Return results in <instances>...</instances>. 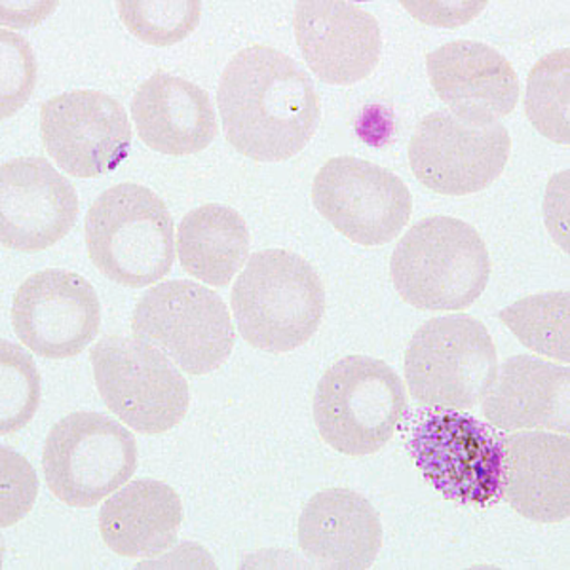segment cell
I'll use <instances>...</instances> for the list:
<instances>
[{
    "instance_id": "1",
    "label": "cell",
    "mask_w": 570,
    "mask_h": 570,
    "mask_svg": "<svg viewBox=\"0 0 570 570\" xmlns=\"http://www.w3.org/2000/svg\"><path fill=\"white\" fill-rule=\"evenodd\" d=\"M223 130L255 163H284L311 141L322 105L308 72L271 46H249L228 61L217 88Z\"/></svg>"
},
{
    "instance_id": "2",
    "label": "cell",
    "mask_w": 570,
    "mask_h": 570,
    "mask_svg": "<svg viewBox=\"0 0 570 570\" xmlns=\"http://www.w3.org/2000/svg\"><path fill=\"white\" fill-rule=\"evenodd\" d=\"M230 308L242 337L255 348L297 351L324 320V284L297 253L265 249L252 255L234 282Z\"/></svg>"
},
{
    "instance_id": "3",
    "label": "cell",
    "mask_w": 570,
    "mask_h": 570,
    "mask_svg": "<svg viewBox=\"0 0 570 570\" xmlns=\"http://www.w3.org/2000/svg\"><path fill=\"white\" fill-rule=\"evenodd\" d=\"M395 292L421 311H464L485 292L491 259L464 220L434 215L409 228L390 261Z\"/></svg>"
},
{
    "instance_id": "4",
    "label": "cell",
    "mask_w": 570,
    "mask_h": 570,
    "mask_svg": "<svg viewBox=\"0 0 570 570\" xmlns=\"http://www.w3.org/2000/svg\"><path fill=\"white\" fill-rule=\"evenodd\" d=\"M85 234L91 263L124 287L160 282L176 261V225L168 206L142 185L107 188L88 209Z\"/></svg>"
},
{
    "instance_id": "5",
    "label": "cell",
    "mask_w": 570,
    "mask_h": 570,
    "mask_svg": "<svg viewBox=\"0 0 570 570\" xmlns=\"http://www.w3.org/2000/svg\"><path fill=\"white\" fill-rule=\"evenodd\" d=\"M407 409L402 379L389 363L346 356L325 371L314 394L322 440L346 456L379 453L394 438Z\"/></svg>"
},
{
    "instance_id": "6",
    "label": "cell",
    "mask_w": 570,
    "mask_h": 570,
    "mask_svg": "<svg viewBox=\"0 0 570 570\" xmlns=\"http://www.w3.org/2000/svg\"><path fill=\"white\" fill-rule=\"evenodd\" d=\"M499 375V354L480 320L456 314L428 320L405 354L407 389L424 407H475Z\"/></svg>"
},
{
    "instance_id": "7",
    "label": "cell",
    "mask_w": 570,
    "mask_h": 570,
    "mask_svg": "<svg viewBox=\"0 0 570 570\" xmlns=\"http://www.w3.org/2000/svg\"><path fill=\"white\" fill-rule=\"evenodd\" d=\"M131 331L193 376L219 370L236 343L225 301L190 279H169L150 287L137 303Z\"/></svg>"
},
{
    "instance_id": "8",
    "label": "cell",
    "mask_w": 570,
    "mask_h": 570,
    "mask_svg": "<svg viewBox=\"0 0 570 570\" xmlns=\"http://www.w3.org/2000/svg\"><path fill=\"white\" fill-rule=\"evenodd\" d=\"M90 362L105 405L139 434H164L187 415V379L153 344L109 335L91 348Z\"/></svg>"
},
{
    "instance_id": "9",
    "label": "cell",
    "mask_w": 570,
    "mask_h": 570,
    "mask_svg": "<svg viewBox=\"0 0 570 570\" xmlns=\"http://www.w3.org/2000/svg\"><path fill=\"white\" fill-rule=\"evenodd\" d=\"M136 466V438L104 413H71L56 422L46 438V485L72 508H91L117 493Z\"/></svg>"
},
{
    "instance_id": "10",
    "label": "cell",
    "mask_w": 570,
    "mask_h": 570,
    "mask_svg": "<svg viewBox=\"0 0 570 570\" xmlns=\"http://www.w3.org/2000/svg\"><path fill=\"white\" fill-rule=\"evenodd\" d=\"M407 451L443 499L487 505L500 497L502 438L456 409H438L413 428Z\"/></svg>"
},
{
    "instance_id": "11",
    "label": "cell",
    "mask_w": 570,
    "mask_h": 570,
    "mask_svg": "<svg viewBox=\"0 0 570 570\" xmlns=\"http://www.w3.org/2000/svg\"><path fill=\"white\" fill-rule=\"evenodd\" d=\"M312 202L338 233L362 246L395 240L413 214L407 185L390 169L356 156H337L320 168Z\"/></svg>"
},
{
    "instance_id": "12",
    "label": "cell",
    "mask_w": 570,
    "mask_h": 570,
    "mask_svg": "<svg viewBox=\"0 0 570 570\" xmlns=\"http://www.w3.org/2000/svg\"><path fill=\"white\" fill-rule=\"evenodd\" d=\"M512 150L502 124L475 128L435 110L422 118L409 141V164L424 187L443 196L480 193L499 179Z\"/></svg>"
},
{
    "instance_id": "13",
    "label": "cell",
    "mask_w": 570,
    "mask_h": 570,
    "mask_svg": "<svg viewBox=\"0 0 570 570\" xmlns=\"http://www.w3.org/2000/svg\"><path fill=\"white\" fill-rule=\"evenodd\" d=\"M40 134L58 168L77 179L117 169L131 147L124 105L98 90L63 91L48 99L40 107Z\"/></svg>"
},
{
    "instance_id": "14",
    "label": "cell",
    "mask_w": 570,
    "mask_h": 570,
    "mask_svg": "<svg viewBox=\"0 0 570 570\" xmlns=\"http://www.w3.org/2000/svg\"><path fill=\"white\" fill-rule=\"evenodd\" d=\"M12 325L21 343L46 360L78 356L101 327L98 293L80 274L40 271L13 295Z\"/></svg>"
},
{
    "instance_id": "15",
    "label": "cell",
    "mask_w": 570,
    "mask_h": 570,
    "mask_svg": "<svg viewBox=\"0 0 570 570\" xmlns=\"http://www.w3.org/2000/svg\"><path fill=\"white\" fill-rule=\"evenodd\" d=\"M78 217L72 183L39 158H13L0 168V238L13 252L39 253L63 240Z\"/></svg>"
},
{
    "instance_id": "16",
    "label": "cell",
    "mask_w": 570,
    "mask_h": 570,
    "mask_svg": "<svg viewBox=\"0 0 570 570\" xmlns=\"http://www.w3.org/2000/svg\"><path fill=\"white\" fill-rule=\"evenodd\" d=\"M293 29L306 66L327 85H356L375 71L381 59L379 21L354 2H297Z\"/></svg>"
},
{
    "instance_id": "17",
    "label": "cell",
    "mask_w": 570,
    "mask_h": 570,
    "mask_svg": "<svg viewBox=\"0 0 570 570\" xmlns=\"http://www.w3.org/2000/svg\"><path fill=\"white\" fill-rule=\"evenodd\" d=\"M426 67L438 98L470 126H494L518 105V72L493 46L454 40L428 53Z\"/></svg>"
},
{
    "instance_id": "18",
    "label": "cell",
    "mask_w": 570,
    "mask_h": 570,
    "mask_svg": "<svg viewBox=\"0 0 570 570\" xmlns=\"http://www.w3.org/2000/svg\"><path fill=\"white\" fill-rule=\"evenodd\" d=\"M500 494L519 515L537 523L569 518V435L548 430L504 435Z\"/></svg>"
},
{
    "instance_id": "19",
    "label": "cell",
    "mask_w": 570,
    "mask_h": 570,
    "mask_svg": "<svg viewBox=\"0 0 570 570\" xmlns=\"http://www.w3.org/2000/svg\"><path fill=\"white\" fill-rule=\"evenodd\" d=\"M297 537L306 559L320 569H370L383 548V523L370 500L337 487L308 500Z\"/></svg>"
},
{
    "instance_id": "20",
    "label": "cell",
    "mask_w": 570,
    "mask_h": 570,
    "mask_svg": "<svg viewBox=\"0 0 570 570\" xmlns=\"http://www.w3.org/2000/svg\"><path fill=\"white\" fill-rule=\"evenodd\" d=\"M131 117L141 141L169 156L202 153L219 131L208 91L163 71L137 88Z\"/></svg>"
},
{
    "instance_id": "21",
    "label": "cell",
    "mask_w": 570,
    "mask_h": 570,
    "mask_svg": "<svg viewBox=\"0 0 570 570\" xmlns=\"http://www.w3.org/2000/svg\"><path fill=\"white\" fill-rule=\"evenodd\" d=\"M570 373L567 365L534 356L508 357L483 397L487 422L504 432L570 428Z\"/></svg>"
},
{
    "instance_id": "22",
    "label": "cell",
    "mask_w": 570,
    "mask_h": 570,
    "mask_svg": "<svg viewBox=\"0 0 570 570\" xmlns=\"http://www.w3.org/2000/svg\"><path fill=\"white\" fill-rule=\"evenodd\" d=\"M181 521L176 489L163 481L137 480L107 499L99 512V532L120 558H155L176 544Z\"/></svg>"
},
{
    "instance_id": "23",
    "label": "cell",
    "mask_w": 570,
    "mask_h": 570,
    "mask_svg": "<svg viewBox=\"0 0 570 570\" xmlns=\"http://www.w3.org/2000/svg\"><path fill=\"white\" fill-rule=\"evenodd\" d=\"M183 271L214 287H225L249 255V230L236 209L206 204L183 217L177 233Z\"/></svg>"
},
{
    "instance_id": "24",
    "label": "cell",
    "mask_w": 570,
    "mask_h": 570,
    "mask_svg": "<svg viewBox=\"0 0 570 570\" xmlns=\"http://www.w3.org/2000/svg\"><path fill=\"white\" fill-rule=\"evenodd\" d=\"M569 292L521 298L500 312L502 324L540 356L567 365L570 360Z\"/></svg>"
},
{
    "instance_id": "25",
    "label": "cell",
    "mask_w": 570,
    "mask_h": 570,
    "mask_svg": "<svg viewBox=\"0 0 570 570\" xmlns=\"http://www.w3.org/2000/svg\"><path fill=\"white\" fill-rule=\"evenodd\" d=\"M569 78V48H561L540 59L527 82V117L542 136L561 145L570 139Z\"/></svg>"
},
{
    "instance_id": "26",
    "label": "cell",
    "mask_w": 570,
    "mask_h": 570,
    "mask_svg": "<svg viewBox=\"0 0 570 570\" xmlns=\"http://www.w3.org/2000/svg\"><path fill=\"white\" fill-rule=\"evenodd\" d=\"M118 16L134 37L150 46H171L195 31L202 16L198 0H122Z\"/></svg>"
},
{
    "instance_id": "27",
    "label": "cell",
    "mask_w": 570,
    "mask_h": 570,
    "mask_svg": "<svg viewBox=\"0 0 570 570\" xmlns=\"http://www.w3.org/2000/svg\"><path fill=\"white\" fill-rule=\"evenodd\" d=\"M0 432L7 435L33 421L42 383L33 357L8 341L0 346Z\"/></svg>"
},
{
    "instance_id": "28",
    "label": "cell",
    "mask_w": 570,
    "mask_h": 570,
    "mask_svg": "<svg viewBox=\"0 0 570 570\" xmlns=\"http://www.w3.org/2000/svg\"><path fill=\"white\" fill-rule=\"evenodd\" d=\"M0 67H2V118L12 117L31 98L37 85V58L20 35L0 31Z\"/></svg>"
},
{
    "instance_id": "29",
    "label": "cell",
    "mask_w": 570,
    "mask_h": 570,
    "mask_svg": "<svg viewBox=\"0 0 570 570\" xmlns=\"http://www.w3.org/2000/svg\"><path fill=\"white\" fill-rule=\"evenodd\" d=\"M37 497V475L29 462L2 449V527L26 518Z\"/></svg>"
}]
</instances>
